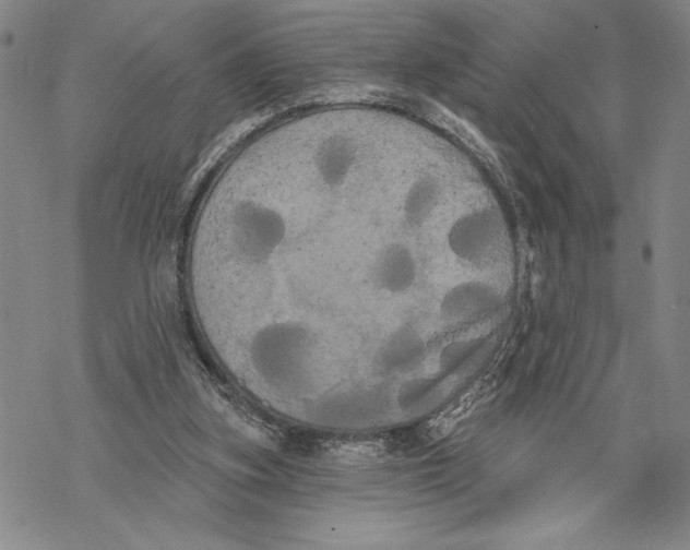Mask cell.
<instances>
[{
    "label": "cell",
    "mask_w": 690,
    "mask_h": 550,
    "mask_svg": "<svg viewBox=\"0 0 690 550\" xmlns=\"http://www.w3.org/2000/svg\"><path fill=\"white\" fill-rule=\"evenodd\" d=\"M309 346L305 326L293 321L273 322L253 335L249 357L255 373L270 387L286 391L300 382Z\"/></svg>",
    "instance_id": "6da1fadb"
},
{
    "label": "cell",
    "mask_w": 690,
    "mask_h": 550,
    "mask_svg": "<svg viewBox=\"0 0 690 550\" xmlns=\"http://www.w3.org/2000/svg\"><path fill=\"white\" fill-rule=\"evenodd\" d=\"M286 230V222L277 210L258 201L245 200L233 213L234 252L243 264L264 265L283 244Z\"/></svg>",
    "instance_id": "7a4b0ae2"
},
{
    "label": "cell",
    "mask_w": 690,
    "mask_h": 550,
    "mask_svg": "<svg viewBox=\"0 0 690 550\" xmlns=\"http://www.w3.org/2000/svg\"><path fill=\"white\" fill-rule=\"evenodd\" d=\"M418 267L413 252L400 242H391L379 250L370 268L373 286L390 295L411 290L417 280Z\"/></svg>",
    "instance_id": "3957f363"
},
{
    "label": "cell",
    "mask_w": 690,
    "mask_h": 550,
    "mask_svg": "<svg viewBox=\"0 0 690 550\" xmlns=\"http://www.w3.org/2000/svg\"><path fill=\"white\" fill-rule=\"evenodd\" d=\"M495 220L486 212H475L460 218L449 234L451 250L467 262L488 258L497 240Z\"/></svg>",
    "instance_id": "277c9868"
},
{
    "label": "cell",
    "mask_w": 690,
    "mask_h": 550,
    "mask_svg": "<svg viewBox=\"0 0 690 550\" xmlns=\"http://www.w3.org/2000/svg\"><path fill=\"white\" fill-rule=\"evenodd\" d=\"M355 151L348 143L332 141L317 152L314 166L319 178L329 188L343 186L354 168Z\"/></svg>",
    "instance_id": "5b68a950"
},
{
    "label": "cell",
    "mask_w": 690,
    "mask_h": 550,
    "mask_svg": "<svg viewBox=\"0 0 690 550\" xmlns=\"http://www.w3.org/2000/svg\"><path fill=\"white\" fill-rule=\"evenodd\" d=\"M439 198L437 182L430 177L416 179L408 188L404 203L403 215L409 227L423 226L431 215Z\"/></svg>",
    "instance_id": "8992f818"
}]
</instances>
